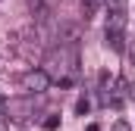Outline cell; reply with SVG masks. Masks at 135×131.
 Returning a JSON list of instances; mask_svg holds the SVG:
<instances>
[{
  "instance_id": "obj_1",
  "label": "cell",
  "mask_w": 135,
  "mask_h": 131,
  "mask_svg": "<svg viewBox=\"0 0 135 131\" xmlns=\"http://www.w3.org/2000/svg\"><path fill=\"white\" fill-rule=\"evenodd\" d=\"M22 88H25L28 94H44V91L50 88V72H47V69H32V72H25V75H22Z\"/></svg>"
},
{
  "instance_id": "obj_2",
  "label": "cell",
  "mask_w": 135,
  "mask_h": 131,
  "mask_svg": "<svg viewBox=\"0 0 135 131\" xmlns=\"http://www.w3.org/2000/svg\"><path fill=\"white\" fill-rule=\"evenodd\" d=\"M104 37H107V47L116 50V53L126 47V31H107V28H104Z\"/></svg>"
},
{
  "instance_id": "obj_3",
  "label": "cell",
  "mask_w": 135,
  "mask_h": 131,
  "mask_svg": "<svg viewBox=\"0 0 135 131\" xmlns=\"http://www.w3.org/2000/svg\"><path fill=\"white\" fill-rule=\"evenodd\" d=\"M107 31H126V13H107Z\"/></svg>"
},
{
  "instance_id": "obj_4",
  "label": "cell",
  "mask_w": 135,
  "mask_h": 131,
  "mask_svg": "<svg viewBox=\"0 0 135 131\" xmlns=\"http://www.w3.org/2000/svg\"><path fill=\"white\" fill-rule=\"evenodd\" d=\"M98 9H101V0H82V13H85V19H91Z\"/></svg>"
},
{
  "instance_id": "obj_5",
  "label": "cell",
  "mask_w": 135,
  "mask_h": 131,
  "mask_svg": "<svg viewBox=\"0 0 135 131\" xmlns=\"http://www.w3.org/2000/svg\"><path fill=\"white\" fill-rule=\"evenodd\" d=\"M129 0H107V13H126Z\"/></svg>"
},
{
  "instance_id": "obj_6",
  "label": "cell",
  "mask_w": 135,
  "mask_h": 131,
  "mask_svg": "<svg viewBox=\"0 0 135 131\" xmlns=\"http://www.w3.org/2000/svg\"><path fill=\"white\" fill-rule=\"evenodd\" d=\"M88 109H91V100H88V97H82L79 103H75V112H79V116H85Z\"/></svg>"
},
{
  "instance_id": "obj_7",
  "label": "cell",
  "mask_w": 135,
  "mask_h": 131,
  "mask_svg": "<svg viewBox=\"0 0 135 131\" xmlns=\"http://www.w3.org/2000/svg\"><path fill=\"white\" fill-rule=\"evenodd\" d=\"M110 131H132V125H129L126 119H119V122H113V125H110Z\"/></svg>"
},
{
  "instance_id": "obj_8",
  "label": "cell",
  "mask_w": 135,
  "mask_h": 131,
  "mask_svg": "<svg viewBox=\"0 0 135 131\" xmlns=\"http://www.w3.org/2000/svg\"><path fill=\"white\" fill-rule=\"evenodd\" d=\"M57 125H60V119H57V116H47V119H44V128H47V131H54Z\"/></svg>"
},
{
  "instance_id": "obj_9",
  "label": "cell",
  "mask_w": 135,
  "mask_h": 131,
  "mask_svg": "<svg viewBox=\"0 0 135 131\" xmlns=\"http://www.w3.org/2000/svg\"><path fill=\"white\" fill-rule=\"evenodd\" d=\"M0 131H9V125H6V122H0Z\"/></svg>"
}]
</instances>
